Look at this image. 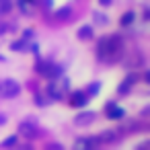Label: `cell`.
Listing matches in <instances>:
<instances>
[{
	"instance_id": "1",
	"label": "cell",
	"mask_w": 150,
	"mask_h": 150,
	"mask_svg": "<svg viewBox=\"0 0 150 150\" xmlns=\"http://www.w3.org/2000/svg\"><path fill=\"white\" fill-rule=\"evenodd\" d=\"M121 52V39L111 35V37H105L101 39V45H99V58L105 60V62H111L115 60V56Z\"/></svg>"
},
{
	"instance_id": "2",
	"label": "cell",
	"mask_w": 150,
	"mask_h": 150,
	"mask_svg": "<svg viewBox=\"0 0 150 150\" xmlns=\"http://www.w3.org/2000/svg\"><path fill=\"white\" fill-rule=\"evenodd\" d=\"M19 91H21V86H19V82H15V80H4V82H0V97H4V99H11V97H17L19 95Z\"/></svg>"
},
{
	"instance_id": "3",
	"label": "cell",
	"mask_w": 150,
	"mask_h": 150,
	"mask_svg": "<svg viewBox=\"0 0 150 150\" xmlns=\"http://www.w3.org/2000/svg\"><path fill=\"white\" fill-rule=\"evenodd\" d=\"M66 88H68V80H66V78H62V80H54V82L50 84V97H54V99H62V95H64Z\"/></svg>"
},
{
	"instance_id": "4",
	"label": "cell",
	"mask_w": 150,
	"mask_h": 150,
	"mask_svg": "<svg viewBox=\"0 0 150 150\" xmlns=\"http://www.w3.org/2000/svg\"><path fill=\"white\" fill-rule=\"evenodd\" d=\"M19 134L25 136L27 140H33L35 134H37V129H35V125H31V123H21V125H19Z\"/></svg>"
},
{
	"instance_id": "5",
	"label": "cell",
	"mask_w": 150,
	"mask_h": 150,
	"mask_svg": "<svg viewBox=\"0 0 150 150\" xmlns=\"http://www.w3.org/2000/svg\"><path fill=\"white\" fill-rule=\"evenodd\" d=\"M101 144L99 138H86V140H78L76 142V148H97Z\"/></svg>"
},
{
	"instance_id": "6",
	"label": "cell",
	"mask_w": 150,
	"mask_h": 150,
	"mask_svg": "<svg viewBox=\"0 0 150 150\" xmlns=\"http://www.w3.org/2000/svg\"><path fill=\"white\" fill-rule=\"evenodd\" d=\"M86 101H88V97H86L84 93H74V95H72V99H70V103H72L74 107H84V105H86Z\"/></svg>"
},
{
	"instance_id": "7",
	"label": "cell",
	"mask_w": 150,
	"mask_h": 150,
	"mask_svg": "<svg viewBox=\"0 0 150 150\" xmlns=\"http://www.w3.org/2000/svg\"><path fill=\"white\" fill-rule=\"evenodd\" d=\"M107 117L109 119H119V117H123V109L117 107V105H107Z\"/></svg>"
},
{
	"instance_id": "8",
	"label": "cell",
	"mask_w": 150,
	"mask_h": 150,
	"mask_svg": "<svg viewBox=\"0 0 150 150\" xmlns=\"http://www.w3.org/2000/svg\"><path fill=\"white\" fill-rule=\"evenodd\" d=\"M19 6H21V11L25 15H31L35 11V2H33V0H19Z\"/></svg>"
},
{
	"instance_id": "9",
	"label": "cell",
	"mask_w": 150,
	"mask_h": 150,
	"mask_svg": "<svg viewBox=\"0 0 150 150\" xmlns=\"http://www.w3.org/2000/svg\"><path fill=\"white\" fill-rule=\"evenodd\" d=\"M93 119H95V113H80V115L76 117V123L82 125V123H91Z\"/></svg>"
},
{
	"instance_id": "10",
	"label": "cell",
	"mask_w": 150,
	"mask_h": 150,
	"mask_svg": "<svg viewBox=\"0 0 150 150\" xmlns=\"http://www.w3.org/2000/svg\"><path fill=\"white\" fill-rule=\"evenodd\" d=\"M101 142H111V140H115V138H119V134L117 132H103L101 136H97Z\"/></svg>"
},
{
	"instance_id": "11",
	"label": "cell",
	"mask_w": 150,
	"mask_h": 150,
	"mask_svg": "<svg viewBox=\"0 0 150 150\" xmlns=\"http://www.w3.org/2000/svg\"><path fill=\"white\" fill-rule=\"evenodd\" d=\"M78 37H80V39H91V37H93V31H91V27H80V31H78Z\"/></svg>"
},
{
	"instance_id": "12",
	"label": "cell",
	"mask_w": 150,
	"mask_h": 150,
	"mask_svg": "<svg viewBox=\"0 0 150 150\" xmlns=\"http://www.w3.org/2000/svg\"><path fill=\"white\" fill-rule=\"evenodd\" d=\"M132 21H134V13H132V11H129V13H125V15L121 17V25H123V27H125V25H129Z\"/></svg>"
},
{
	"instance_id": "13",
	"label": "cell",
	"mask_w": 150,
	"mask_h": 150,
	"mask_svg": "<svg viewBox=\"0 0 150 150\" xmlns=\"http://www.w3.org/2000/svg\"><path fill=\"white\" fill-rule=\"evenodd\" d=\"M17 144V136H13V138H6L4 142H2V148H11V146H15Z\"/></svg>"
},
{
	"instance_id": "14",
	"label": "cell",
	"mask_w": 150,
	"mask_h": 150,
	"mask_svg": "<svg viewBox=\"0 0 150 150\" xmlns=\"http://www.w3.org/2000/svg\"><path fill=\"white\" fill-rule=\"evenodd\" d=\"M8 8H11V0H2V2H0V11L8 13Z\"/></svg>"
},
{
	"instance_id": "15",
	"label": "cell",
	"mask_w": 150,
	"mask_h": 150,
	"mask_svg": "<svg viewBox=\"0 0 150 150\" xmlns=\"http://www.w3.org/2000/svg\"><path fill=\"white\" fill-rule=\"evenodd\" d=\"M56 17H58V19H66V17H70V8H62Z\"/></svg>"
},
{
	"instance_id": "16",
	"label": "cell",
	"mask_w": 150,
	"mask_h": 150,
	"mask_svg": "<svg viewBox=\"0 0 150 150\" xmlns=\"http://www.w3.org/2000/svg\"><path fill=\"white\" fill-rule=\"evenodd\" d=\"M132 82H136V76H127V80H125V84H121V91H127V86H129Z\"/></svg>"
}]
</instances>
